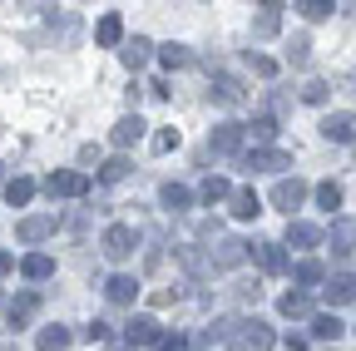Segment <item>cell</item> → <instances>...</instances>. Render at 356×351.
<instances>
[{"label": "cell", "mask_w": 356, "mask_h": 351, "mask_svg": "<svg viewBox=\"0 0 356 351\" xmlns=\"http://www.w3.org/2000/svg\"><path fill=\"white\" fill-rule=\"evenodd\" d=\"M99 247H104L109 262H124V257H134V247H139V233H134L129 223H109L104 238H99Z\"/></svg>", "instance_id": "obj_1"}, {"label": "cell", "mask_w": 356, "mask_h": 351, "mask_svg": "<svg viewBox=\"0 0 356 351\" xmlns=\"http://www.w3.org/2000/svg\"><path fill=\"white\" fill-rule=\"evenodd\" d=\"M44 193H50V198H84V193H89V173L60 168V173H50V179H44Z\"/></svg>", "instance_id": "obj_2"}, {"label": "cell", "mask_w": 356, "mask_h": 351, "mask_svg": "<svg viewBox=\"0 0 356 351\" xmlns=\"http://www.w3.org/2000/svg\"><path fill=\"white\" fill-rule=\"evenodd\" d=\"M243 144H248V124H238V119H222L213 134H208V149L213 154H243Z\"/></svg>", "instance_id": "obj_3"}, {"label": "cell", "mask_w": 356, "mask_h": 351, "mask_svg": "<svg viewBox=\"0 0 356 351\" xmlns=\"http://www.w3.org/2000/svg\"><path fill=\"white\" fill-rule=\"evenodd\" d=\"M243 168L248 173H282V168H292V154L287 149H248Z\"/></svg>", "instance_id": "obj_4"}, {"label": "cell", "mask_w": 356, "mask_h": 351, "mask_svg": "<svg viewBox=\"0 0 356 351\" xmlns=\"http://www.w3.org/2000/svg\"><path fill=\"white\" fill-rule=\"evenodd\" d=\"M15 238L20 243H44V238H55V213H30L15 223Z\"/></svg>", "instance_id": "obj_5"}, {"label": "cell", "mask_w": 356, "mask_h": 351, "mask_svg": "<svg viewBox=\"0 0 356 351\" xmlns=\"http://www.w3.org/2000/svg\"><path fill=\"white\" fill-rule=\"evenodd\" d=\"M327 247H332L337 257H351V252H356V218H332Z\"/></svg>", "instance_id": "obj_6"}, {"label": "cell", "mask_w": 356, "mask_h": 351, "mask_svg": "<svg viewBox=\"0 0 356 351\" xmlns=\"http://www.w3.org/2000/svg\"><path fill=\"white\" fill-rule=\"evenodd\" d=\"M322 139H332V144H356V114H346V109L327 114V119H322Z\"/></svg>", "instance_id": "obj_7"}, {"label": "cell", "mask_w": 356, "mask_h": 351, "mask_svg": "<svg viewBox=\"0 0 356 351\" xmlns=\"http://www.w3.org/2000/svg\"><path fill=\"white\" fill-rule=\"evenodd\" d=\"M208 95H213V104H222V109H238V104L248 99V90H243V79H238V74H218Z\"/></svg>", "instance_id": "obj_8"}, {"label": "cell", "mask_w": 356, "mask_h": 351, "mask_svg": "<svg viewBox=\"0 0 356 351\" xmlns=\"http://www.w3.org/2000/svg\"><path fill=\"white\" fill-rule=\"evenodd\" d=\"M248 247H252V243H243V238H218V243L208 247V257H213V268H238V262L248 257Z\"/></svg>", "instance_id": "obj_9"}, {"label": "cell", "mask_w": 356, "mask_h": 351, "mask_svg": "<svg viewBox=\"0 0 356 351\" xmlns=\"http://www.w3.org/2000/svg\"><path fill=\"white\" fill-rule=\"evenodd\" d=\"M307 203V183L302 179H277V188H273V208H282L287 218H292V208H302Z\"/></svg>", "instance_id": "obj_10"}, {"label": "cell", "mask_w": 356, "mask_h": 351, "mask_svg": "<svg viewBox=\"0 0 356 351\" xmlns=\"http://www.w3.org/2000/svg\"><path fill=\"white\" fill-rule=\"evenodd\" d=\"M124 341H129V346H159V341H163V327H159L154 317H134V322L124 327Z\"/></svg>", "instance_id": "obj_11"}, {"label": "cell", "mask_w": 356, "mask_h": 351, "mask_svg": "<svg viewBox=\"0 0 356 351\" xmlns=\"http://www.w3.org/2000/svg\"><path fill=\"white\" fill-rule=\"evenodd\" d=\"M327 233L317 223H302V218H287V247H322Z\"/></svg>", "instance_id": "obj_12"}, {"label": "cell", "mask_w": 356, "mask_h": 351, "mask_svg": "<svg viewBox=\"0 0 356 351\" xmlns=\"http://www.w3.org/2000/svg\"><path fill=\"white\" fill-rule=\"evenodd\" d=\"M248 252L257 257V268H262V272H273V277L287 272V252H282V243H252Z\"/></svg>", "instance_id": "obj_13"}, {"label": "cell", "mask_w": 356, "mask_h": 351, "mask_svg": "<svg viewBox=\"0 0 356 351\" xmlns=\"http://www.w3.org/2000/svg\"><path fill=\"white\" fill-rule=\"evenodd\" d=\"M322 297H327V307H346V302H356V277H351V272H337V277H327Z\"/></svg>", "instance_id": "obj_14"}, {"label": "cell", "mask_w": 356, "mask_h": 351, "mask_svg": "<svg viewBox=\"0 0 356 351\" xmlns=\"http://www.w3.org/2000/svg\"><path fill=\"white\" fill-rule=\"evenodd\" d=\"M139 139H144V119H139V114H124V119L109 129V144H114V149H129V144H139Z\"/></svg>", "instance_id": "obj_15"}, {"label": "cell", "mask_w": 356, "mask_h": 351, "mask_svg": "<svg viewBox=\"0 0 356 351\" xmlns=\"http://www.w3.org/2000/svg\"><path fill=\"white\" fill-rule=\"evenodd\" d=\"M20 277H25V282H50V277H55V257H50V252L20 257Z\"/></svg>", "instance_id": "obj_16"}, {"label": "cell", "mask_w": 356, "mask_h": 351, "mask_svg": "<svg viewBox=\"0 0 356 351\" xmlns=\"http://www.w3.org/2000/svg\"><path fill=\"white\" fill-rule=\"evenodd\" d=\"M292 282H297V292H307V287H327V268L317 257H302L297 268H292Z\"/></svg>", "instance_id": "obj_17"}, {"label": "cell", "mask_w": 356, "mask_h": 351, "mask_svg": "<svg viewBox=\"0 0 356 351\" xmlns=\"http://www.w3.org/2000/svg\"><path fill=\"white\" fill-rule=\"evenodd\" d=\"M277 30H282V6H277V0H267V6H257L252 35H257V40H273Z\"/></svg>", "instance_id": "obj_18"}, {"label": "cell", "mask_w": 356, "mask_h": 351, "mask_svg": "<svg viewBox=\"0 0 356 351\" xmlns=\"http://www.w3.org/2000/svg\"><path fill=\"white\" fill-rule=\"evenodd\" d=\"M104 297H109L114 307H134V297H139V282H134L129 272H114V277L104 282Z\"/></svg>", "instance_id": "obj_19"}, {"label": "cell", "mask_w": 356, "mask_h": 351, "mask_svg": "<svg viewBox=\"0 0 356 351\" xmlns=\"http://www.w3.org/2000/svg\"><path fill=\"white\" fill-rule=\"evenodd\" d=\"M277 312H282L287 322H302V317H317V312H312V292H282V297H277Z\"/></svg>", "instance_id": "obj_20"}, {"label": "cell", "mask_w": 356, "mask_h": 351, "mask_svg": "<svg viewBox=\"0 0 356 351\" xmlns=\"http://www.w3.org/2000/svg\"><path fill=\"white\" fill-rule=\"evenodd\" d=\"M277 346V332L273 327H267V322H248V332H243V351H273Z\"/></svg>", "instance_id": "obj_21"}, {"label": "cell", "mask_w": 356, "mask_h": 351, "mask_svg": "<svg viewBox=\"0 0 356 351\" xmlns=\"http://www.w3.org/2000/svg\"><path fill=\"white\" fill-rule=\"evenodd\" d=\"M40 312V292H20L10 307H6V317H10V327H30V317Z\"/></svg>", "instance_id": "obj_22"}, {"label": "cell", "mask_w": 356, "mask_h": 351, "mask_svg": "<svg viewBox=\"0 0 356 351\" xmlns=\"http://www.w3.org/2000/svg\"><path fill=\"white\" fill-rule=\"evenodd\" d=\"M149 55H154V40H144V35L124 40V50H119V60H124L129 70H144V65H149Z\"/></svg>", "instance_id": "obj_23"}, {"label": "cell", "mask_w": 356, "mask_h": 351, "mask_svg": "<svg viewBox=\"0 0 356 351\" xmlns=\"http://www.w3.org/2000/svg\"><path fill=\"white\" fill-rule=\"evenodd\" d=\"M228 203H233V208H228V213H233V218H238V223H252V218H257V213H262V198H257V193H252V188H238V193H233V198H228Z\"/></svg>", "instance_id": "obj_24"}, {"label": "cell", "mask_w": 356, "mask_h": 351, "mask_svg": "<svg viewBox=\"0 0 356 351\" xmlns=\"http://www.w3.org/2000/svg\"><path fill=\"white\" fill-rule=\"evenodd\" d=\"M95 45H104V50H114V45H124V20L109 10L99 25H95Z\"/></svg>", "instance_id": "obj_25"}, {"label": "cell", "mask_w": 356, "mask_h": 351, "mask_svg": "<svg viewBox=\"0 0 356 351\" xmlns=\"http://www.w3.org/2000/svg\"><path fill=\"white\" fill-rule=\"evenodd\" d=\"M341 332H346V322L337 312H317V317H312V336H317V341H337Z\"/></svg>", "instance_id": "obj_26"}, {"label": "cell", "mask_w": 356, "mask_h": 351, "mask_svg": "<svg viewBox=\"0 0 356 351\" xmlns=\"http://www.w3.org/2000/svg\"><path fill=\"white\" fill-rule=\"evenodd\" d=\"M70 341H74L70 327H40V332H35V346H40V351H65Z\"/></svg>", "instance_id": "obj_27"}, {"label": "cell", "mask_w": 356, "mask_h": 351, "mask_svg": "<svg viewBox=\"0 0 356 351\" xmlns=\"http://www.w3.org/2000/svg\"><path fill=\"white\" fill-rule=\"evenodd\" d=\"M248 134L257 139V149H273V139H277V119H273V114H257V119L248 124Z\"/></svg>", "instance_id": "obj_28"}, {"label": "cell", "mask_w": 356, "mask_h": 351, "mask_svg": "<svg viewBox=\"0 0 356 351\" xmlns=\"http://www.w3.org/2000/svg\"><path fill=\"white\" fill-rule=\"evenodd\" d=\"M198 198L213 208V203H222V198H233V188H228V179H218V173H208L203 179V188H198Z\"/></svg>", "instance_id": "obj_29"}, {"label": "cell", "mask_w": 356, "mask_h": 351, "mask_svg": "<svg viewBox=\"0 0 356 351\" xmlns=\"http://www.w3.org/2000/svg\"><path fill=\"white\" fill-rule=\"evenodd\" d=\"M30 198H35V179H10V183H6V203H10V208H25Z\"/></svg>", "instance_id": "obj_30"}, {"label": "cell", "mask_w": 356, "mask_h": 351, "mask_svg": "<svg viewBox=\"0 0 356 351\" xmlns=\"http://www.w3.org/2000/svg\"><path fill=\"white\" fill-rule=\"evenodd\" d=\"M159 198H163V208H173V213H184V208L193 203V193H188L184 183H163V188H159Z\"/></svg>", "instance_id": "obj_31"}, {"label": "cell", "mask_w": 356, "mask_h": 351, "mask_svg": "<svg viewBox=\"0 0 356 351\" xmlns=\"http://www.w3.org/2000/svg\"><path fill=\"white\" fill-rule=\"evenodd\" d=\"M159 60H163V70H184L193 55H188V45H173V40H168V45L159 50Z\"/></svg>", "instance_id": "obj_32"}, {"label": "cell", "mask_w": 356, "mask_h": 351, "mask_svg": "<svg viewBox=\"0 0 356 351\" xmlns=\"http://www.w3.org/2000/svg\"><path fill=\"white\" fill-rule=\"evenodd\" d=\"M129 168H134V163H129L124 154H114L109 163H99V179H104V183H119V179H129Z\"/></svg>", "instance_id": "obj_33"}, {"label": "cell", "mask_w": 356, "mask_h": 351, "mask_svg": "<svg viewBox=\"0 0 356 351\" xmlns=\"http://www.w3.org/2000/svg\"><path fill=\"white\" fill-rule=\"evenodd\" d=\"M297 10H302V20H312V25H317V20H327L337 6H332V0H297Z\"/></svg>", "instance_id": "obj_34"}, {"label": "cell", "mask_w": 356, "mask_h": 351, "mask_svg": "<svg viewBox=\"0 0 356 351\" xmlns=\"http://www.w3.org/2000/svg\"><path fill=\"white\" fill-rule=\"evenodd\" d=\"M332 99V84L327 79H307L302 84V104H327Z\"/></svg>", "instance_id": "obj_35"}, {"label": "cell", "mask_w": 356, "mask_h": 351, "mask_svg": "<svg viewBox=\"0 0 356 351\" xmlns=\"http://www.w3.org/2000/svg\"><path fill=\"white\" fill-rule=\"evenodd\" d=\"M178 257H184V268H188V272H198V277H203V272H213V257H203L198 247H178Z\"/></svg>", "instance_id": "obj_36"}, {"label": "cell", "mask_w": 356, "mask_h": 351, "mask_svg": "<svg viewBox=\"0 0 356 351\" xmlns=\"http://www.w3.org/2000/svg\"><path fill=\"white\" fill-rule=\"evenodd\" d=\"M317 203H322L327 213H337V208H341V183H332V179L317 183Z\"/></svg>", "instance_id": "obj_37"}, {"label": "cell", "mask_w": 356, "mask_h": 351, "mask_svg": "<svg viewBox=\"0 0 356 351\" xmlns=\"http://www.w3.org/2000/svg\"><path fill=\"white\" fill-rule=\"evenodd\" d=\"M238 332H248V322H238V317H218V322L208 327V336H222V341L238 336Z\"/></svg>", "instance_id": "obj_38"}, {"label": "cell", "mask_w": 356, "mask_h": 351, "mask_svg": "<svg viewBox=\"0 0 356 351\" xmlns=\"http://www.w3.org/2000/svg\"><path fill=\"white\" fill-rule=\"evenodd\" d=\"M287 60H292V65H307V60H312V40H307V35H292Z\"/></svg>", "instance_id": "obj_39"}, {"label": "cell", "mask_w": 356, "mask_h": 351, "mask_svg": "<svg viewBox=\"0 0 356 351\" xmlns=\"http://www.w3.org/2000/svg\"><path fill=\"white\" fill-rule=\"evenodd\" d=\"M248 65H252L262 79H273V74H277V60H267V55H252V50H248Z\"/></svg>", "instance_id": "obj_40"}, {"label": "cell", "mask_w": 356, "mask_h": 351, "mask_svg": "<svg viewBox=\"0 0 356 351\" xmlns=\"http://www.w3.org/2000/svg\"><path fill=\"white\" fill-rule=\"evenodd\" d=\"M168 149H178V129H159L154 134V154H168Z\"/></svg>", "instance_id": "obj_41"}, {"label": "cell", "mask_w": 356, "mask_h": 351, "mask_svg": "<svg viewBox=\"0 0 356 351\" xmlns=\"http://www.w3.org/2000/svg\"><path fill=\"white\" fill-rule=\"evenodd\" d=\"M84 336H89V341H109V322H99V317H95V322L84 327Z\"/></svg>", "instance_id": "obj_42"}, {"label": "cell", "mask_w": 356, "mask_h": 351, "mask_svg": "<svg viewBox=\"0 0 356 351\" xmlns=\"http://www.w3.org/2000/svg\"><path fill=\"white\" fill-rule=\"evenodd\" d=\"M149 302H154V307H173V302H178V287H173V292H168V287H159Z\"/></svg>", "instance_id": "obj_43"}, {"label": "cell", "mask_w": 356, "mask_h": 351, "mask_svg": "<svg viewBox=\"0 0 356 351\" xmlns=\"http://www.w3.org/2000/svg\"><path fill=\"white\" fill-rule=\"evenodd\" d=\"M159 351H188V341L173 332V336H163V341H159Z\"/></svg>", "instance_id": "obj_44"}, {"label": "cell", "mask_w": 356, "mask_h": 351, "mask_svg": "<svg viewBox=\"0 0 356 351\" xmlns=\"http://www.w3.org/2000/svg\"><path fill=\"white\" fill-rule=\"evenodd\" d=\"M10 272H15V257H10V252H0V277H10Z\"/></svg>", "instance_id": "obj_45"}, {"label": "cell", "mask_w": 356, "mask_h": 351, "mask_svg": "<svg viewBox=\"0 0 356 351\" xmlns=\"http://www.w3.org/2000/svg\"><path fill=\"white\" fill-rule=\"evenodd\" d=\"M109 351H139V346H129V341H124V346H109Z\"/></svg>", "instance_id": "obj_46"}, {"label": "cell", "mask_w": 356, "mask_h": 351, "mask_svg": "<svg viewBox=\"0 0 356 351\" xmlns=\"http://www.w3.org/2000/svg\"><path fill=\"white\" fill-rule=\"evenodd\" d=\"M0 351H20V346H10V341H0Z\"/></svg>", "instance_id": "obj_47"}, {"label": "cell", "mask_w": 356, "mask_h": 351, "mask_svg": "<svg viewBox=\"0 0 356 351\" xmlns=\"http://www.w3.org/2000/svg\"><path fill=\"white\" fill-rule=\"evenodd\" d=\"M233 351H238V346H233Z\"/></svg>", "instance_id": "obj_48"}]
</instances>
